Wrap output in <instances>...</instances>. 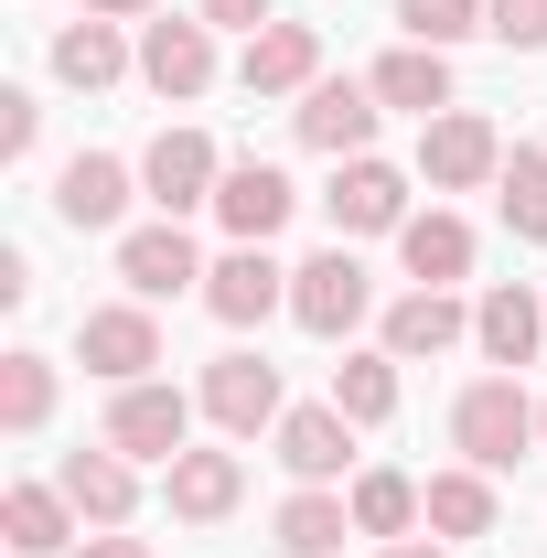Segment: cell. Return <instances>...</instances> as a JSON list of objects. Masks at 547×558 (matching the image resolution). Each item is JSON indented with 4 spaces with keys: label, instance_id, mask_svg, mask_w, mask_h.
<instances>
[{
    "label": "cell",
    "instance_id": "cell-1",
    "mask_svg": "<svg viewBox=\"0 0 547 558\" xmlns=\"http://www.w3.org/2000/svg\"><path fill=\"white\" fill-rule=\"evenodd\" d=\"M451 440H462L473 473H515L547 429H537V398L515 376H483V387H462V409H451Z\"/></svg>",
    "mask_w": 547,
    "mask_h": 558
},
{
    "label": "cell",
    "instance_id": "cell-2",
    "mask_svg": "<svg viewBox=\"0 0 547 558\" xmlns=\"http://www.w3.org/2000/svg\"><path fill=\"white\" fill-rule=\"evenodd\" d=\"M365 312H376V279H365V258H354L343 236L323 247V258H301V269H290V323H301V333H323V344H333V333H354Z\"/></svg>",
    "mask_w": 547,
    "mask_h": 558
},
{
    "label": "cell",
    "instance_id": "cell-3",
    "mask_svg": "<svg viewBox=\"0 0 547 558\" xmlns=\"http://www.w3.org/2000/svg\"><path fill=\"white\" fill-rule=\"evenodd\" d=\"M505 172V140H494V119H473V108H440V119H418V183L429 194H473V183H494Z\"/></svg>",
    "mask_w": 547,
    "mask_h": 558
},
{
    "label": "cell",
    "instance_id": "cell-4",
    "mask_svg": "<svg viewBox=\"0 0 547 558\" xmlns=\"http://www.w3.org/2000/svg\"><path fill=\"white\" fill-rule=\"evenodd\" d=\"M108 451H130V462H183L194 451V398L183 387H119L108 398Z\"/></svg>",
    "mask_w": 547,
    "mask_h": 558
},
{
    "label": "cell",
    "instance_id": "cell-5",
    "mask_svg": "<svg viewBox=\"0 0 547 558\" xmlns=\"http://www.w3.org/2000/svg\"><path fill=\"white\" fill-rule=\"evenodd\" d=\"M139 75H150V97H205L215 86V22L205 11H150L139 22Z\"/></svg>",
    "mask_w": 547,
    "mask_h": 558
},
{
    "label": "cell",
    "instance_id": "cell-6",
    "mask_svg": "<svg viewBox=\"0 0 547 558\" xmlns=\"http://www.w3.org/2000/svg\"><path fill=\"white\" fill-rule=\"evenodd\" d=\"M75 354H86V376L139 387V376L161 365V323H150V301H108V312H86V323H75Z\"/></svg>",
    "mask_w": 547,
    "mask_h": 558
},
{
    "label": "cell",
    "instance_id": "cell-7",
    "mask_svg": "<svg viewBox=\"0 0 547 558\" xmlns=\"http://www.w3.org/2000/svg\"><path fill=\"white\" fill-rule=\"evenodd\" d=\"M205 418L226 429V440H258V429H279V365L269 354H215L205 365Z\"/></svg>",
    "mask_w": 547,
    "mask_h": 558
},
{
    "label": "cell",
    "instance_id": "cell-8",
    "mask_svg": "<svg viewBox=\"0 0 547 558\" xmlns=\"http://www.w3.org/2000/svg\"><path fill=\"white\" fill-rule=\"evenodd\" d=\"M215 183H226V161H215V140H205V130H161L150 150H139V194H150L161 215L215 205Z\"/></svg>",
    "mask_w": 547,
    "mask_h": 558
},
{
    "label": "cell",
    "instance_id": "cell-9",
    "mask_svg": "<svg viewBox=\"0 0 547 558\" xmlns=\"http://www.w3.org/2000/svg\"><path fill=\"white\" fill-rule=\"evenodd\" d=\"M376 119H387V108H376V86H354V75H323V86L290 108V130L312 140V150H333V161H365V150H376Z\"/></svg>",
    "mask_w": 547,
    "mask_h": 558
},
{
    "label": "cell",
    "instance_id": "cell-10",
    "mask_svg": "<svg viewBox=\"0 0 547 558\" xmlns=\"http://www.w3.org/2000/svg\"><path fill=\"white\" fill-rule=\"evenodd\" d=\"M205 312L226 323V333H247V323L290 312V269H279L269 247H226V258L205 269Z\"/></svg>",
    "mask_w": 547,
    "mask_h": 558
},
{
    "label": "cell",
    "instance_id": "cell-11",
    "mask_svg": "<svg viewBox=\"0 0 547 558\" xmlns=\"http://www.w3.org/2000/svg\"><path fill=\"white\" fill-rule=\"evenodd\" d=\"M290 205H301V194H290L279 161H226V183H215V226H226L236 247H269L279 226H290Z\"/></svg>",
    "mask_w": 547,
    "mask_h": 558
},
{
    "label": "cell",
    "instance_id": "cell-12",
    "mask_svg": "<svg viewBox=\"0 0 547 558\" xmlns=\"http://www.w3.org/2000/svg\"><path fill=\"white\" fill-rule=\"evenodd\" d=\"M236 86H247V97H312V86H323V33H312V22H269V33H247Z\"/></svg>",
    "mask_w": 547,
    "mask_h": 558
},
{
    "label": "cell",
    "instance_id": "cell-13",
    "mask_svg": "<svg viewBox=\"0 0 547 558\" xmlns=\"http://www.w3.org/2000/svg\"><path fill=\"white\" fill-rule=\"evenodd\" d=\"M130 194H139V172L119 150H75L65 172H54V215H65L75 236H108V226L130 215Z\"/></svg>",
    "mask_w": 547,
    "mask_h": 558
},
{
    "label": "cell",
    "instance_id": "cell-14",
    "mask_svg": "<svg viewBox=\"0 0 547 558\" xmlns=\"http://www.w3.org/2000/svg\"><path fill=\"white\" fill-rule=\"evenodd\" d=\"M323 205H333V236H398V226H409V172H387V161L365 150V161L333 172Z\"/></svg>",
    "mask_w": 547,
    "mask_h": 558
},
{
    "label": "cell",
    "instance_id": "cell-15",
    "mask_svg": "<svg viewBox=\"0 0 547 558\" xmlns=\"http://www.w3.org/2000/svg\"><path fill=\"white\" fill-rule=\"evenodd\" d=\"M119 279H130V301H172V290H205V258H194L183 215H161V226L119 236Z\"/></svg>",
    "mask_w": 547,
    "mask_h": 558
},
{
    "label": "cell",
    "instance_id": "cell-16",
    "mask_svg": "<svg viewBox=\"0 0 547 558\" xmlns=\"http://www.w3.org/2000/svg\"><path fill=\"white\" fill-rule=\"evenodd\" d=\"M236 494H247V462H236V451H183V462H161V505H172L183 526H226Z\"/></svg>",
    "mask_w": 547,
    "mask_h": 558
},
{
    "label": "cell",
    "instance_id": "cell-17",
    "mask_svg": "<svg viewBox=\"0 0 547 558\" xmlns=\"http://www.w3.org/2000/svg\"><path fill=\"white\" fill-rule=\"evenodd\" d=\"M269 440H279V473H290V484H333L343 462H354V418H343L333 398H323V409H290Z\"/></svg>",
    "mask_w": 547,
    "mask_h": 558
},
{
    "label": "cell",
    "instance_id": "cell-18",
    "mask_svg": "<svg viewBox=\"0 0 547 558\" xmlns=\"http://www.w3.org/2000/svg\"><path fill=\"white\" fill-rule=\"evenodd\" d=\"M537 333H547V301L526 290V279H494V290L473 301V344H483V365H505V376H515V365L537 354Z\"/></svg>",
    "mask_w": 547,
    "mask_h": 558
},
{
    "label": "cell",
    "instance_id": "cell-19",
    "mask_svg": "<svg viewBox=\"0 0 547 558\" xmlns=\"http://www.w3.org/2000/svg\"><path fill=\"white\" fill-rule=\"evenodd\" d=\"M75 526H86V515L65 505V484H11V494H0V537H11V558H65Z\"/></svg>",
    "mask_w": 547,
    "mask_h": 558
},
{
    "label": "cell",
    "instance_id": "cell-20",
    "mask_svg": "<svg viewBox=\"0 0 547 558\" xmlns=\"http://www.w3.org/2000/svg\"><path fill=\"white\" fill-rule=\"evenodd\" d=\"M54 484H65V505L86 515V526H130V505H139L130 451H108V440H97V451H65V473H54Z\"/></svg>",
    "mask_w": 547,
    "mask_h": 558
},
{
    "label": "cell",
    "instance_id": "cell-21",
    "mask_svg": "<svg viewBox=\"0 0 547 558\" xmlns=\"http://www.w3.org/2000/svg\"><path fill=\"white\" fill-rule=\"evenodd\" d=\"M398 258H409L418 290H451V279H473V226L429 205V215H409V226H398Z\"/></svg>",
    "mask_w": 547,
    "mask_h": 558
},
{
    "label": "cell",
    "instance_id": "cell-22",
    "mask_svg": "<svg viewBox=\"0 0 547 558\" xmlns=\"http://www.w3.org/2000/svg\"><path fill=\"white\" fill-rule=\"evenodd\" d=\"M365 86H376V108L440 119V108H451V54H440V44H398V54H387V65L365 75Z\"/></svg>",
    "mask_w": 547,
    "mask_h": 558
},
{
    "label": "cell",
    "instance_id": "cell-23",
    "mask_svg": "<svg viewBox=\"0 0 547 558\" xmlns=\"http://www.w3.org/2000/svg\"><path fill=\"white\" fill-rule=\"evenodd\" d=\"M462 333H473V312H462L451 290H409V301L387 312V354H398V365H418V354H451Z\"/></svg>",
    "mask_w": 547,
    "mask_h": 558
},
{
    "label": "cell",
    "instance_id": "cell-24",
    "mask_svg": "<svg viewBox=\"0 0 547 558\" xmlns=\"http://www.w3.org/2000/svg\"><path fill=\"white\" fill-rule=\"evenodd\" d=\"M418 515H429V537H494V473H429L418 484Z\"/></svg>",
    "mask_w": 547,
    "mask_h": 558
},
{
    "label": "cell",
    "instance_id": "cell-25",
    "mask_svg": "<svg viewBox=\"0 0 547 558\" xmlns=\"http://www.w3.org/2000/svg\"><path fill=\"white\" fill-rule=\"evenodd\" d=\"M343 537H354V505H343V494L301 484L290 505H279V548H290V558H333Z\"/></svg>",
    "mask_w": 547,
    "mask_h": 558
},
{
    "label": "cell",
    "instance_id": "cell-26",
    "mask_svg": "<svg viewBox=\"0 0 547 558\" xmlns=\"http://www.w3.org/2000/svg\"><path fill=\"white\" fill-rule=\"evenodd\" d=\"M494 205H505V226H515L526 247H547V150H537V140H515V150H505Z\"/></svg>",
    "mask_w": 547,
    "mask_h": 558
},
{
    "label": "cell",
    "instance_id": "cell-27",
    "mask_svg": "<svg viewBox=\"0 0 547 558\" xmlns=\"http://www.w3.org/2000/svg\"><path fill=\"white\" fill-rule=\"evenodd\" d=\"M130 65L139 54L119 44V22H65V33H54V75H65V86H119Z\"/></svg>",
    "mask_w": 547,
    "mask_h": 558
},
{
    "label": "cell",
    "instance_id": "cell-28",
    "mask_svg": "<svg viewBox=\"0 0 547 558\" xmlns=\"http://www.w3.org/2000/svg\"><path fill=\"white\" fill-rule=\"evenodd\" d=\"M333 409L354 418V429L398 418V354H343V365H333Z\"/></svg>",
    "mask_w": 547,
    "mask_h": 558
},
{
    "label": "cell",
    "instance_id": "cell-29",
    "mask_svg": "<svg viewBox=\"0 0 547 558\" xmlns=\"http://www.w3.org/2000/svg\"><path fill=\"white\" fill-rule=\"evenodd\" d=\"M343 505H354V537H409L418 526V484L409 473H354Z\"/></svg>",
    "mask_w": 547,
    "mask_h": 558
},
{
    "label": "cell",
    "instance_id": "cell-30",
    "mask_svg": "<svg viewBox=\"0 0 547 558\" xmlns=\"http://www.w3.org/2000/svg\"><path fill=\"white\" fill-rule=\"evenodd\" d=\"M44 418H54V365H44V354H0V429L33 440Z\"/></svg>",
    "mask_w": 547,
    "mask_h": 558
},
{
    "label": "cell",
    "instance_id": "cell-31",
    "mask_svg": "<svg viewBox=\"0 0 547 558\" xmlns=\"http://www.w3.org/2000/svg\"><path fill=\"white\" fill-rule=\"evenodd\" d=\"M398 33H409V44H440V54H451L462 33H483V0H398Z\"/></svg>",
    "mask_w": 547,
    "mask_h": 558
},
{
    "label": "cell",
    "instance_id": "cell-32",
    "mask_svg": "<svg viewBox=\"0 0 547 558\" xmlns=\"http://www.w3.org/2000/svg\"><path fill=\"white\" fill-rule=\"evenodd\" d=\"M483 33L515 44V54H537L547 44V0H483Z\"/></svg>",
    "mask_w": 547,
    "mask_h": 558
},
{
    "label": "cell",
    "instance_id": "cell-33",
    "mask_svg": "<svg viewBox=\"0 0 547 558\" xmlns=\"http://www.w3.org/2000/svg\"><path fill=\"white\" fill-rule=\"evenodd\" d=\"M33 140H44V108L22 86H0V161H33Z\"/></svg>",
    "mask_w": 547,
    "mask_h": 558
},
{
    "label": "cell",
    "instance_id": "cell-34",
    "mask_svg": "<svg viewBox=\"0 0 547 558\" xmlns=\"http://www.w3.org/2000/svg\"><path fill=\"white\" fill-rule=\"evenodd\" d=\"M194 11H205L215 33H269L279 22V0H194Z\"/></svg>",
    "mask_w": 547,
    "mask_h": 558
},
{
    "label": "cell",
    "instance_id": "cell-35",
    "mask_svg": "<svg viewBox=\"0 0 547 558\" xmlns=\"http://www.w3.org/2000/svg\"><path fill=\"white\" fill-rule=\"evenodd\" d=\"M75 558H150V537H119V526H97V537H86Z\"/></svg>",
    "mask_w": 547,
    "mask_h": 558
},
{
    "label": "cell",
    "instance_id": "cell-36",
    "mask_svg": "<svg viewBox=\"0 0 547 558\" xmlns=\"http://www.w3.org/2000/svg\"><path fill=\"white\" fill-rule=\"evenodd\" d=\"M75 11H97V22H150L161 0H75Z\"/></svg>",
    "mask_w": 547,
    "mask_h": 558
},
{
    "label": "cell",
    "instance_id": "cell-37",
    "mask_svg": "<svg viewBox=\"0 0 547 558\" xmlns=\"http://www.w3.org/2000/svg\"><path fill=\"white\" fill-rule=\"evenodd\" d=\"M387 558H440V548H418V537H387Z\"/></svg>",
    "mask_w": 547,
    "mask_h": 558
},
{
    "label": "cell",
    "instance_id": "cell-38",
    "mask_svg": "<svg viewBox=\"0 0 547 558\" xmlns=\"http://www.w3.org/2000/svg\"><path fill=\"white\" fill-rule=\"evenodd\" d=\"M537 429H547V398H537Z\"/></svg>",
    "mask_w": 547,
    "mask_h": 558
}]
</instances>
